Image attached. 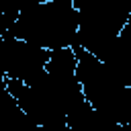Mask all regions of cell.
Instances as JSON below:
<instances>
[{
	"label": "cell",
	"instance_id": "277c9868",
	"mask_svg": "<svg viewBox=\"0 0 131 131\" xmlns=\"http://www.w3.org/2000/svg\"><path fill=\"white\" fill-rule=\"evenodd\" d=\"M2 49H4V35H0V86L6 84V72H4V61H2Z\"/></svg>",
	"mask_w": 131,
	"mask_h": 131
},
{
	"label": "cell",
	"instance_id": "3957f363",
	"mask_svg": "<svg viewBox=\"0 0 131 131\" xmlns=\"http://www.w3.org/2000/svg\"><path fill=\"white\" fill-rule=\"evenodd\" d=\"M16 16H18V14H14V12H4V10H0V35H6V33L12 29Z\"/></svg>",
	"mask_w": 131,
	"mask_h": 131
},
{
	"label": "cell",
	"instance_id": "5b68a950",
	"mask_svg": "<svg viewBox=\"0 0 131 131\" xmlns=\"http://www.w3.org/2000/svg\"><path fill=\"white\" fill-rule=\"evenodd\" d=\"M41 2H51V0H25V6H29V4H41Z\"/></svg>",
	"mask_w": 131,
	"mask_h": 131
},
{
	"label": "cell",
	"instance_id": "7a4b0ae2",
	"mask_svg": "<svg viewBox=\"0 0 131 131\" xmlns=\"http://www.w3.org/2000/svg\"><path fill=\"white\" fill-rule=\"evenodd\" d=\"M47 59H49V49H43L25 39L4 37L2 61H4L6 78H16L31 84L45 72Z\"/></svg>",
	"mask_w": 131,
	"mask_h": 131
},
{
	"label": "cell",
	"instance_id": "6da1fadb",
	"mask_svg": "<svg viewBox=\"0 0 131 131\" xmlns=\"http://www.w3.org/2000/svg\"><path fill=\"white\" fill-rule=\"evenodd\" d=\"M80 12L74 0H51L25 6L4 37L31 41L43 49H61L76 43Z\"/></svg>",
	"mask_w": 131,
	"mask_h": 131
}]
</instances>
